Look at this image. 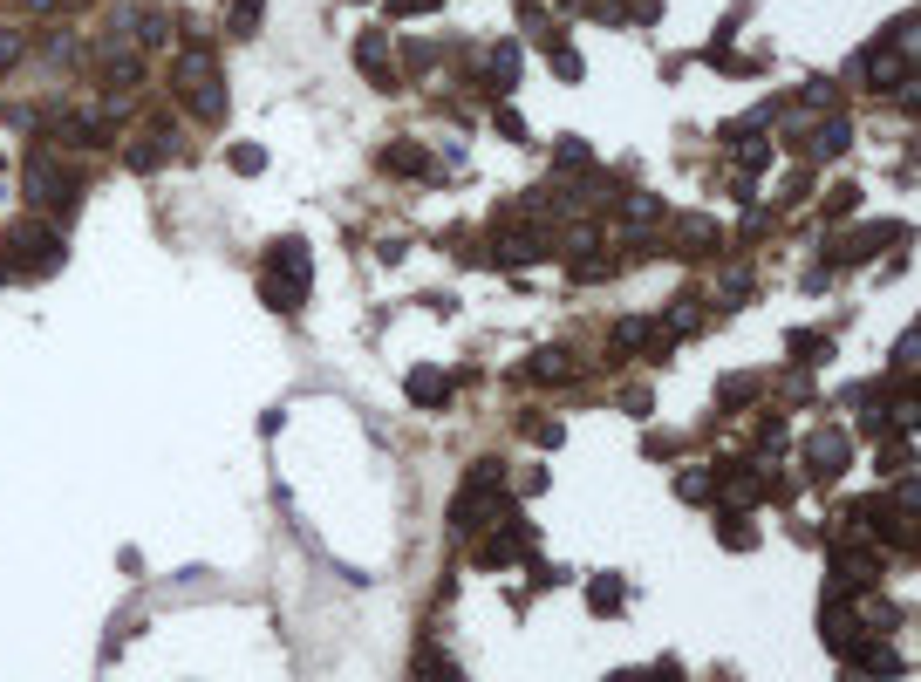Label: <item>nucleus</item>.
<instances>
[{"mask_svg":"<svg viewBox=\"0 0 921 682\" xmlns=\"http://www.w3.org/2000/svg\"><path fill=\"white\" fill-rule=\"evenodd\" d=\"M171 35H178V28H171V14H137V41H144V48H164Z\"/></svg>","mask_w":921,"mask_h":682,"instance_id":"22","label":"nucleus"},{"mask_svg":"<svg viewBox=\"0 0 921 682\" xmlns=\"http://www.w3.org/2000/svg\"><path fill=\"white\" fill-rule=\"evenodd\" d=\"M758 444H765V451H785V423L771 417V423H765V430H758Z\"/></svg>","mask_w":921,"mask_h":682,"instance_id":"39","label":"nucleus"},{"mask_svg":"<svg viewBox=\"0 0 921 682\" xmlns=\"http://www.w3.org/2000/svg\"><path fill=\"white\" fill-rule=\"evenodd\" d=\"M717 246V226H683V253H710Z\"/></svg>","mask_w":921,"mask_h":682,"instance_id":"32","label":"nucleus"},{"mask_svg":"<svg viewBox=\"0 0 921 682\" xmlns=\"http://www.w3.org/2000/svg\"><path fill=\"white\" fill-rule=\"evenodd\" d=\"M485 82H492V89H512V82H519V41H499V48L485 55Z\"/></svg>","mask_w":921,"mask_h":682,"instance_id":"17","label":"nucleus"},{"mask_svg":"<svg viewBox=\"0 0 921 682\" xmlns=\"http://www.w3.org/2000/svg\"><path fill=\"white\" fill-rule=\"evenodd\" d=\"M410 403H417V410L451 403V376H444V369H410Z\"/></svg>","mask_w":921,"mask_h":682,"instance_id":"16","label":"nucleus"},{"mask_svg":"<svg viewBox=\"0 0 921 682\" xmlns=\"http://www.w3.org/2000/svg\"><path fill=\"white\" fill-rule=\"evenodd\" d=\"M567 376H574L567 348H539V355H526V362H519V382H533V389H546V382H567Z\"/></svg>","mask_w":921,"mask_h":682,"instance_id":"10","label":"nucleus"},{"mask_svg":"<svg viewBox=\"0 0 921 682\" xmlns=\"http://www.w3.org/2000/svg\"><path fill=\"white\" fill-rule=\"evenodd\" d=\"M492 253H499L505 266H533L546 246H539V239H526V232H499V246H492Z\"/></svg>","mask_w":921,"mask_h":682,"instance_id":"20","label":"nucleus"},{"mask_svg":"<svg viewBox=\"0 0 921 682\" xmlns=\"http://www.w3.org/2000/svg\"><path fill=\"white\" fill-rule=\"evenodd\" d=\"M853 205H860V191H853V185H840L833 198H826V212H833V219H840V212H853Z\"/></svg>","mask_w":921,"mask_h":682,"instance_id":"38","label":"nucleus"},{"mask_svg":"<svg viewBox=\"0 0 921 682\" xmlns=\"http://www.w3.org/2000/svg\"><path fill=\"white\" fill-rule=\"evenodd\" d=\"M137 76H144V55H130V48L103 41V82H110V89H130Z\"/></svg>","mask_w":921,"mask_h":682,"instance_id":"14","label":"nucleus"},{"mask_svg":"<svg viewBox=\"0 0 921 682\" xmlns=\"http://www.w3.org/2000/svg\"><path fill=\"white\" fill-rule=\"evenodd\" d=\"M792 355H799V362H826V355H833V341H819V335H792Z\"/></svg>","mask_w":921,"mask_h":682,"instance_id":"29","label":"nucleus"},{"mask_svg":"<svg viewBox=\"0 0 921 682\" xmlns=\"http://www.w3.org/2000/svg\"><path fill=\"white\" fill-rule=\"evenodd\" d=\"M526 437H533L539 451H553V444H560L567 430H560V423H539V417H526Z\"/></svg>","mask_w":921,"mask_h":682,"instance_id":"30","label":"nucleus"},{"mask_svg":"<svg viewBox=\"0 0 921 682\" xmlns=\"http://www.w3.org/2000/svg\"><path fill=\"white\" fill-rule=\"evenodd\" d=\"M307 287H314V253H307V239H273L267 246V280H260L267 307L294 314V307L307 301Z\"/></svg>","mask_w":921,"mask_h":682,"instance_id":"2","label":"nucleus"},{"mask_svg":"<svg viewBox=\"0 0 921 682\" xmlns=\"http://www.w3.org/2000/svg\"><path fill=\"white\" fill-rule=\"evenodd\" d=\"M383 164H389V171H403V178H423V171H430L423 144H389V151H383Z\"/></svg>","mask_w":921,"mask_h":682,"instance_id":"21","label":"nucleus"},{"mask_svg":"<svg viewBox=\"0 0 921 682\" xmlns=\"http://www.w3.org/2000/svg\"><path fill=\"white\" fill-rule=\"evenodd\" d=\"M751 396H758V382H751V376H730L724 382V403H751Z\"/></svg>","mask_w":921,"mask_h":682,"instance_id":"35","label":"nucleus"},{"mask_svg":"<svg viewBox=\"0 0 921 682\" xmlns=\"http://www.w3.org/2000/svg\"><path fill=\"white\" fill-rule=\"evenodd\" d=\"M355 62H362V76H369V82H383V89L396 82V69H389V41L376 35V28H369V35L355 41Z\"/></svg>","mask_w":921,"mask_h":682,"instance_id":"12","label":"nucleus"},{"mask_svg":"<svg viewBox=\"0 0 921 682\" xmlns=\"http://www.w3.org/2000/svg\"><path fill=\"white\" fill-rule=\"evenodd\" d=\"M171 89H178V103L192 116H205V123H219L226 116V82H219V55L205 48V41H192L185 55H178V69H171Z\"/></svg>","mask_w":921,"mask_h":682,"instance_id":"1","label":"nucleus"},{"mask_svg":"<svg viewBox=\"0 0 921 682\" xmlns=\"http://www.w3.org/2000/svg\"><path fill=\"white\" fill-rule=\"evenodd\" d=\"M696 314H703L696 301H676L669 307V328H676V335H696Z\"/></svg>","mask_w":921,"mask_h":682,"instance_id":"31","label":"nucleus"},{"mask_svg":"<svg viewBox=\"0 0 921 682\" xmlns=\"http://www.w3.org/2000/svg\"><path fill=\"white\" fill-rule=\"evenodd\" d=\"M676 492L690 498V505H703V498L717 492V485H710V478H703V471H683V485H676Z\"/></svg>","mask_w":921,"mask_h":682,"instance_id":"33","label":"nucleus"},{"mask_svg":"<svg viewBox=\"0 0 921 682\" xmlns=\"http://www.w3.org/2000/svg\"><path fill=\"white\" fill-rule=\"evenodd\" d=\"M846 464H853V444H846V430H833V423H819L806 437V471L819 478V485H833Z\"/></svg>","mask_w":921,"mask_h":682,"instance_id":"6","label":"nucleus"},{"mask_svg":"<svg viewBox=\"0 0 921 682\" xmlns=\"http://www.w3.org/2000/svg\"><path fill=\"white\" fill-rule=\"evenodd\" d=\"M860 76H867V89H908V76H915V55H908V48H867Z\"/></svg>","mask_w":921,"mask_h":682,"instance_id":"7","label":"nucleus"},{"mask_svg":"<svg viewBox=\"0 0 921 682\" xmlns=\"http://www.w3.org/2000/svg\"><path fill=\"white\" fill-rule=\"evenodd\" d=\"M655 14H662V0H635L628 7V21H655Z\"/></svg>","mask_w":921,"mask_h":682,"instance_id":"40","label":"nucleus"},{"mask_svg":"<svg viewBox=\"0 0 921 682\" xmlns=\"http://www.w3.org/2000/svg\"><path fill=\"white\" fill-rule=\"evenodd\" d=\"M533 553V532L526 526H505L499 539L485 532V546H478V567H512V560H526Z\"/></svg>","mask_w":921,"mask_h":682,"instance_id":"9","label":"nucleus"},{"mask_svg":"<svg viewBox=\"0 0 921 682\" xmlns=\"http://www.w3.org/2000/svg\"><path fill=\"white\" fill-rule=\"evenodd\" d=\"M758 485H765L758 464H724V498H730V505H758V498H765Z\"/></svg>","mask_w":921,"mask_h":682,"instance_id":"15","label":"nucleus"},{"mask_svg":"<svg viewBox=\"0 0 921 682\" xmlns=\"http://www.w3.org/2000/svg\"><path fill=\"white\" fill-rule=\"evenodd\" d=\"M232 171H239V178L267 171V151H260V144H232Z\"/></svg>","mask_w":921,"mask_h":682,"instance_id":"26","label":"nucleus"},{"mask_svg":"<svg viewBox=\"0 0 921 682\" xmlns=\"http://www.w3.org/2000/svg\"><path fill=\"white\" fill-rule=\"evenodd\" d=\"M7 280H41V273H55V266L69 260L62 253V239L55 226H41V219H21V226H7Z\"/></svg>","mask_w":921,"mask_h":682,"instance_id":"3","label":"nucleus"},{"mask_svg":"<svg viewBox=\"0 0 921 682\" xmlns=\"http://www.w3.org/2000/svg\"><path fill=\"white\" fill-rule=\"evenodd\" d=\"M649 348V321H614V355H635Z\"/></svg>","mask_w":921,"mask_h":682,"instance_id":"23","label":"nucleus"},{"mask_svg":"<svg viewBox=\"0 0 921 682\" xmlns=\"http://www.w3.org/2000/svg\"><path fill=\"white\" fill-rule=\"evenodd\" d=\"M819 635H826V648H833V655L860 635V628H853V601H846V594H833V601L819 607Z\"/></svg>","mask_w":921,"mask_h":682,"instance_id":"11","label":"nucleus"},{"mask_svg":"<svg viewBox=\"0 0 921 682\" xmlns=\"http://www.w3.org/2000/svg\"><path fill=\"white\" fill-rule=\"evenodd\" d=\"M621 219H628L635 239H649V226H662L669 212H662V198H649V191H628V198H621Z\"/></svg>","mask_w":921,"mask_h":682,"instance_id":"13","label":"nucleus"},{"mask_svg":"<svg viewBox=\"0 0 921 682\" xmlns=\"http://www.w3.org/2000/svg\"><path fill=\"white\" fill-rule=\"evenodd\" d=\"M744 294H751V266H730L724 280H717V301H724V307H737Z\"/></svg>","mask_w":921,"mask_h":682,"instance_id":"24","label":"nucleus"},{"mask_svg":"<svg viewBox=\"0 0 921 682\" xmlns=\"http://www.w3.org/2000/svg\"><path fill=\"white\" fill-rule=\"evenodd\" d=\"M260 28V0H232V35H253Z\"/></svg>","mask_w":921,"mask_h":682,"instance_id":"28","label":"nucleus"},{"mask_svg":"<svg viewBox=\"0 0 921 682\" xmlns=\"http://www.w3.org/2000/svg\"><path fill=\"white\" fill-rule=\"evenodd\" d=\"M28 198H35L41 212L69 219V212L82 205V178H76V171H62V164H48V157H35V164H28Z\"/></svg>","mask_w":921,"mask_h":682,"instance_id":"5","label":"nucleus"},{"mask_svg":"<svg viewBox=\"0 0 921 682\" xmlns=\"http://www.w3.org/2000/svg\"><path fill=\"white\" fill-rule=\"evenodd\" d=\"M21 7H35V14H48V7H55V0H21Z\"/></svg>","mask_w":921,"mask_h":682,"instance_id":"41","label":"nucleus"},{"mask_svg":"<svg viewBox=\"0 0 921 682\" xmlns=\"http://www.w3.org/2000/svg\"><path fill=\"white\" fill-rule=\"evenodd\" d=\"M553 157H560V171H587V144H580V137H560Z\"/></svg>","mask_w":921,"mask_h":682,"instance_id":"27","label":"nucleus"},{"mask_svg":"<svg viewBox=\"0 0 921 682\" xmlns=\"http://www.w3.org/2000/svg\"><path fill=\"white\" fill-rule=\"evenodd\" d=\"M14 62H21V35H14V28H0V69H14Z\"/></svg>","mask_w":921,"mask_h":682,"instance_id":"37","label":"nucleus"},{"mask_svg":"<svg viewBox=\"0 0 921 682\" xmlns=\"http://www.w3.org/2000/svg\"><path fill=\"white\" fill-rule=\"evenodd\" d=\"M55 137L62 144H110V110H69V116H55Z\"/></svg>","mask_w":921,"mask_h":682,"instance_id":"8","label":"nucleus"},{"mask_svg":"<svg viewBox=\"0 0 921 682\" xmlns=\"http://www.w3.org/2000/svg\"><path fill=\"white\" fill-rule=\"evenodd\" d=\"M587 594H594V614H621V580H614V573H608V580H594Z\"/></svg>","mask_w":921,"mask_h":682,"instance_id":"25","label":"nucleus"},{"mask_svg":"<svg viewBox=\"0 0 921 682\" xmlns=\"http://www.w3.org/2000/svg\"><path fill=\"white\" fill-rule=\"evenodd\" d=\"M846 144H853V123H846V116H826V123L812 130V151L819 157H840Z\"/></svg>","mask_w":921,"mask_h":682,"instance_id":"19","label":"nucleus"},{"mask_svg":"<svg viewBox=\"0 0 921 682\" xmlns=\"http://www.w3.org/2000/svg\"><path fill=\"white\" fill-rule=\"evenodd\" d=\"M894 239H901V226H874V232H860V239H846L833 260H874L881 246H894Z\"/></svg>","mask_w":921,"mask_h":682,"instance_id":"18","label":"nucleus"},{"mask_svg":"<svg viewBox=\"0 0 921 682\" xmlns=\"http://www.w3.org/2000/svg\"><path fill=\"white\" fill-rule=\"evenodd\" d=\"M553 69H560V76H567V82H580V55H574V48H567V41L553 48Z\"/></svg>","mask_w":921,"mask_h":682,"instance_id":"34","label":"nucleus"},{"mask_svg":"<svg viewBox=\"0 0 921 682\" xmlns=\"http://www.w3.org/2000/svg\"><path fill=\"white\" fill-rule=\"evenodd\" d=\"M499 485H505V464H499V457L471 464V478H464V498L451 505V526H458V532H464V526H478V519H485V505H492V512H505Z\"/></svg>","mask_w":921,"mask_h":682,"instance_id":"4","label":"nucleus"},{"mask_svg":"<svg viewBox=\"0 0 921 682\" xmlns=\"http://www.w3.org/2000/svg\"><path fill=\"white\" fill-rule=\"evenodd\" d=\"M41 55H48V62H55V69H62V62H69V55H76V41H69V35H48V48H41Z\"/></svg>","mask_w":921,"mask_h":682,"instance_id":"36","label":"nucleus"}]
</instances>
